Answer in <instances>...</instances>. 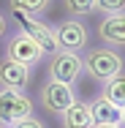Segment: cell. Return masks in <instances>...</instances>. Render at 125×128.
<instances>
[{"instance_id": "6da1fadb", "label": "cell", "mask_w": 125, "mask_h": 128, "mask_svg": "<svg viewBox=\"0 0 125 128\" xmlns=\"http://www.w3.org/2000/svg\"><path fill=\"white\" fill-rule=\"evenodd\" d=\"M82 71L95 82H106L125 71V57L109 46H87L82 52Z\"/></svg>"}, {"instance_id": "7a4b0ae2", "label": "cell", "mask_w": 125, "mask_h": 128, "mask_svg": "<svg viewBox=\"0 0 125 128\" xmlns=\"http://www.w3.org/2000/svg\"><path fill=\"white\" fill-rule=\"evenodd\" d=\"M52 33H54V41L63 52L82 54L90 44V30L82 19H60L57 25H52Z\"/></svg>"}, {"instance_id": "3957f363", "label": "cell", "mask_w": 125, "mask_h": 128, "mask_svg": "<svg viewBox=\"0 0 125 128\" xmlns=\"http://www.w3.org/2000/svg\"><path fill=\"white\" fill-rule=\"evenodd\" d=\"M5 57L8 60H14V63H19V66H25V68H35L46 54L41 52V46L27 36L22 30H16L11 38H8V44H5Z\"/></svg>"}, {"instance_id": "277c9868", "label": "cell", "mask_w": 125, "mask_h": 128, "mask_svg": "<svg viewBox=\"0 0 125 128\" xmlns=\"http://www.w3.org/2000/svg\"><path fill=\"white\" fill-rule=\"evenodd\" d=\"M76 98H79V96H76V90L71 84H63V82H54V79H46V82L41 84V90H38L41 106H44L49 114H57V117H60Z\"/></svg>"}, {"instance_id": "5b68a950", "label": "cell", "mask_w": 125, "mask_h": 128, "mask_svg": "<svg viewBox=\"0 0 125 128\" xmlns=\"http://www.w3.org/2000/svg\"><path fill=\"white\" fill-rule=\"evenodd\" d=\"M30 114H33V101L27 98L25 93L3 90V87H0V126L11 128L14 123L25 120Z\"/></svg>"}, {"instance_id": "8992f818", "label": "cell", "mask_w": 125, "mask_h": 128, "mask_svg": "<svg viewBox=\"0 0 125 128\" xmlns=\"http://www.w3.org/2000/svg\"><path fill=\"white\" fill-rule=\"evenodd\" d=\"M82 54H74V52H54L49 57V79L54 82H63V84H71L74 87L76 79L82 76Z\"/></svg>"}, {"instance_id": "52a82bcc", "label": "cell", "mask_w": 125, "mask_h": 128, "mask_svg": "<svg viewBox=\"0 0 125 128\" xmlns=\"http://www.w3.org/2000/svg\"><path fill=\"white\" fill-rule=\"evenodd\" d=\"M16 19H19V30L27 33V36L41 46L44 54L52 57L54 52H60L57 41H54V33H52V25H46L44 19H35V16H16Z\"/></svg>"}, {"instance_id": "ba28073f", "label": "cell", "mask_w": 125, "mask_h": 128, "mask_svg": "<svg viewBox=\"0 0 125 128\" xmlns=\"http://www.w3.org/2000/svg\"><path fill=\"white\" fill-rule=\"evenodd\" d=\"M98 38L101 46L109 49H125V11L123 14H106L98 22Z\"/></svg>"}, {"instance_id": "9c48e42d", "label": "cell", "mask_w": 125, "mask_h": 128, "mask_svg": "<svg viewBox=\"0 0 125 128\" xmlns=\"http://www.w3.org/2000/svg\"><path fill=\"white\" fill-rule=\"evenodd\" d=\"M27 82H30V68L3 57L0 60V87L3 90H16V93H25Z\"/></svg>"}, {"instance_id": "30bf717a", "label": "cell", "mask_w": 125, "mask_h": 128, "mask_svg": "<svg viewBox=\"0 0 125 128\" xmlns=\"http://www.w3.org/2000/svg\"><path fill=\"white\" fill-rule=\"evenodd\" d=\"M90 106V117H93V126H120V120H123V112H120V106H114V104H109L103 96H95L93 101H87Z\"/></svg>"}, {"instance_id": "8fae6325", "label": "cell", "mask_w": 125, "mask_h": 128, "mask_svg": "<svg viewBox=\"0 0 125 128\" xmlns=\"http://www.w3.org/2000/svg\"><path fill=\"white\" fill-rule=\"evenodd\" d=\"M60 128H93V117H90L87 101L76 98V101L60 114Z\"/></svg>"}, {"instance_id": "7c38bea8", "label": "cell", "mask_w": 125, "mask_h": 128, "mask_svg": "<svg viewBox=\"0 0 125 128\" xmlns=\"http://www.w3.org/2000/svg\"><path fill=\"white\" fill-rule=\"evenodd\" d=\"M101 96L109 104L123 109L125 106V71L117 74V76H112V79H106V82H101Z\"/></svg>"}, {"instance_id": "4fadbf2b", "label": "cell", "mask_w": 125, "mask_h": 128, "mask_svg": "<svg viewBox=\"0 0 125 128\" xmlns=\"http://www.w3.org/2000/svg\"><path fill=\"white\" fill-rule=\"evenodd\" d=\"M49 3L52 0H8V8L16 16H38L49 8Z\"/></svg>"}, {"instance_id": "5bb4252c", "label": "cell", "mask_w": 125, "mask_h": 128, "mask_svg": "<svg viewBox=\"0 0 125 128\" xmlns=\"http://www.w3.org/2000/svg\"><path fill=\"white\" fill-rule=\"evenodd\" d=\"M63 6H65L68 19H82L95 11V0H63Z\"/></svg>"}, {"instance_id": "9a60e30c", "label": "cell", "mask_w": 125, "mask_h": 128, "mask_svg": "<svg viewBox=\"0 0 125 128\" xmlns=\"http://www.w3.org/2000/svg\"><path fill=\"white\" fill-rule=\"evenodd\" d=\"M95 11H101V14H123L125 0H95Z\"/></svg>"}, {"instance_id": "2e32d148", "label": "cell", "mask_w": 125, "mask_h": 128, "mask_svg": "<svg viewBox=\"0 0 125 128\" xmlns=\"http://www.w3.org/2000/svg\"><path fill=\"white\" fill-rule=\"evenodd\" d=\"M11 128H46L35 114H30V117H25V120H19V123H14Z\"/></svg>"}, {"instance_id": "e0dca14e", "label": "cell", "mask_w": 125, "mask_h": 128, "mask_svg": "<svg viewBox=\"0 0 125 128\" xmlns=\"http://www.w3.org/2000/svg\"><path fill=\"white\" fill-rule=\"evenodd\" d=\"M5 30H8V19H5V14L0 11V38L5 36Z\"/></svg>"}, {"instance_id": "ac0fdd59", "label": "cell", "mask_w": 125, "mask_h": 128, "mask_svg": "<svg viewBox=\"0 0 125 128\" xmlns=\"http://www.w3.org/2000/svg\"><path fill=\"white\" fill-rule=\"evenodd\" d=\"M120 112H123V120H120V126L125 128V106H123V109H120Z\"/></svg>"}, {"instance_id": "d6986e66", "label": "cell", "mask_w": 125, "mask_h": 128, "mask_svg": "<svg viewBox=\"0 0 125 128\" xmlns=\"http://www.w3.org/2000/svg\"><path fill=\"white\" fill-rule=\"evenodd\" d=\"M93 128H123V126H93Z\"/></svg>"}, {"instance_id": "ffe728a7", "label": "cell", "mask_w": 125, "mask_h": 128, "mask_svg": "<svg viewBox=\"0 0 125 128\" xmlns=\"http://www.w3.org/2000/svg\"><path fill=\"white\" fill-rule=\"evenodd\" d=\"M0 128H5V126H0Z\"/></svg>"}]
</instances>
